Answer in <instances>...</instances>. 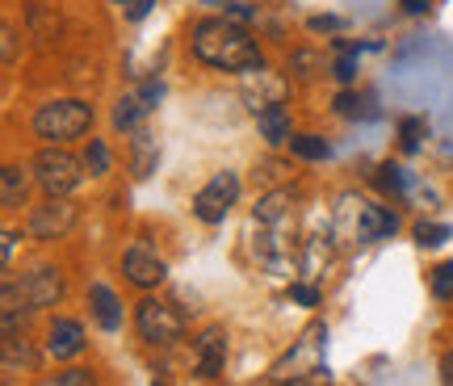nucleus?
Segmentation results:
<instances>
[{"label": "nucleus", "instance_id": "13", "mask_svg": "<svg viewBox=\"0 0 453 386\" xmlns=\"http://www.w3.org/2000/svg\"><path fill=\"white\" fill-rule=\"evenodd\" d=\"M88 306H93V315L105 332H118L122 328V303H118V294H113L105 282H93L88 286Z\"/></svg>", "mask_w": 453, "mask_h": 386}, {"label": "nucleus", "instance_id": "34", "mask_svg": "<svg viewBox=\"0 0 453 386\" xmlns=\"http://www.w3.org/2000/svg\"><path fill=\"white\" fill-rule=\"evenodd\" d=\"M0 248H4V265H9V260H13V248H17V231H4V243H0Z\"/></svg>", "mask_w": 453, "mask_h": 386}, {"label": "nucleus", "instance_id": "3", "mask_svg": "<svg viewBox=\"0 0 453 386\" xmlns=\"http://www.w3.org/2000/svg\"><path fill=\"white\" fill-rule=\"evenodd\" d=\"M84 168H88V164L76 160L64 143H47L38 156H34V164H30L34 181H38V189L47 193V197H64V193L81 189Z\"/></svg>", "mask_w": 453, "mask_h": 386}, {"label": "nucleus", "instance_id": "1", "mask_svg": "<svg viewBox=\"0 0 453 386\" xmlns=\"http://www.w3.org/2000/svg\"><path fill=\"white\" fill-rule=\"evenodd\" d=\"M189 47H194L197 64L214 67V72H252V67L265 64L257 38L243 30L231 13L197 21L194 34H189Z\"/></svg>", "mask_w": 453, "mask_h": 386}, {"label": "nucleus", "instance_id": "33", "mask_svg": "<svg viewBox=\"0 0 453 386\" xmlns=\"http://www.w3.org/2000/svg\"><path fill=\"white\" fill-rule=\"evenodd\" d=\"M151 9H156V0H130L127 17H130V21H143V17L151 13Z\"/></svg>", "mask_w": 453, "mask_h": 386}, {"label": "nucleus", "instance_id": "19", "mask_svg": "<svg viewBox=\"0 0 453 386\" xmlns=\"http://www.w3.org/2000/svg\"><path fill=\"white\" fill-rule=\"evenodd\" d=\"M17 361L26 366V370H34L38 366V357L30 353V344L21 336H4V357H0V366H4V374H17Z\"/></svg>", "mask_w": 453, "mask_h": 386}, {"label": "nucleus", "instance_id": "21", "mask_svg": "<svg viewBox=\"0 0 453 386\" xmlns=\"http://www.w3.org/2000/svg\"><path fill=\"white\" fill-rule=\"evenodd\" d=\"M84 164H88V177H105L110 173V147H105V139H88Z\"/></svg>", "mask_w": 453, "mask_h": 386}, {"label": "nucleus", "instance_id": "20", "mask_svg": "<svg viewBox=\"0 0 453 386\" xmlns=\"http://www.w3.org/2000/svg\"><path fill=\"white\" fill-rule=\"evenodd\" d=\"M290 151L298 156V160H327V156H332L327 139H319V135H294Z\"/></svg>", "mask_w": 453, "mask_h": 386}, {"label": "nucleus", "instance_id": "24", "mask_svg": "<svg viewBox=\"0 0 453 386\" xmlns=\"http://www.w3.org/2000/svg\"><path fill=\"white\" fill-rule=\"evenodd\" d=\"M433 294H437L441 303H449L453 298V260H445V265L433 269Z\"/></svg>", "mask_w": 453, "mask_h": 386}, {"label": "nucleus", "instance_id": "31", "mask_svg": "<svg viewBox=\"0 0 453 386\" xmlns=\"http://www.w3.org/2000/svg\"><path fill=\"white\" fill-rule=\"evenodd\" d=\"M307 26H311V30H315V34H336V30H340V17H332V13H319V17H311Z\"/></svg>", "mask_w": 453, "mask_h": 386}, {"label": "nucleus", "instance_id": "9", "mask_svg": "<svg viewBox=\"0 0 453 386\" xmlns=\"http://www.w3.org/2000/svg\"><path fill=\"white\" fill-rule=\"evenodd\" d=\"M21 294H26V306H30V311H47V306H55L64 298V274H59L55 265H42V269H34V274L26 277Z\"/></svg>", "mask_w": 453, "mask_h": 386}, {"label": "nucleus", "instance_id": "5", "mask_svg": "<svg viewBox=\"0 0 453 386\" xmlns=\"http://www.w3.org/2000/svg\"><path fill=\"white\" fill-rule=\"evenodd\" d=\"M240 202V177L231 173V168H223V173H214L211 185L206 189H197L194 197V214L202 219V223H223L226 219V210Z\"/></svg>", "mask_w": 453, "mask_h": 386}, {"label": "nucleus", "instance_id": "18", "mask_svg": "<svg viewBox=\"0 0 453 386\" xmlns=\"http://www.w3.org/2000/svg\"><path fill=\"white\" fill-rule=\"evenodd\" d=\"M319 72H324V59H319V50H311V47L290 50V76H294V81H315Z\"/></svg>", "mask_w": 453, "mask_h": 386}, {"label": "nucleus", "instance_id": "6", "mask_svg": "<svg viewBox=\"0 0 453 386\" xmlns=\"http://www.w3.org/2000/svg\"><path fill=\"white\" fill-rule=\"evenodd\" d=\"M72 227H76V206L67 202V193H64V197H47L42 206H34L26 231H30V240L50 243V240H64Z\"/></svg>", "mask_w": 453, "mask_h": 386}, {"label": "nucleus", "instance_id": "37", "mask_svg": "<svg viewBox=\"0 0 453 386\" xmlns=\"http://www.w3.org/2000/svg\"><path fill=\"white\" fill-rule=\"evenodd\" d=\"M113 4H130V0H113Z\"/></svg>", "mask_w": 453, "mask_h": 386}, {"label": "nucleus", "instance_id": "16", "mask_svg": "<svg viewBox=\"0 0 453 386\" xmlns=\"http://www.w3.org/2000/svg\"><path fill=\"white\" fill-rule=\"evenodd\" d=\"M143 113H147V101L139 93H130V96H122V101L113 105V127L118 130H139Z\"/></svg>", "mask_w": 453, "mask_h": 386}, {"label": "nucleus", "instance_id": "30", "mask_svg": "<svg viewBox=\"0 0 453 386\" xmlns=\"http://www.w3.org/2000/svg\"><path fill=\"white\" fill-rule=\"evenodd\" d=\"M290 298H294V303H303V306H319V290L298 282V286H290Z\"/></svg>", "mask_w": 453, "mask_h": 386}, {"label": "nucleus", "instance_id": "14", "mask_svg": "<svg viewBox=\"0 0 453 386\" xmlns=\"http://www.w3.org/2000/svg\"><path fill=\"white\" fill-rule=\"evenodd\" d=\"M156 160H160V151H156V139L147 135V130H134V139H130V173L143 181L156 173Z\"/></svg>", "mask_w": 453, "mask_h": 386}, {"label": "nucleus", "instance_id": "4", "mask_svg": "<svg viewBox=\"0 0 453 386\" xmlns=\"http://www.w3.org/2000/svg\"><path fill=\"white\" fill-rule=\"evenodd\" d=\"M134 328H139V336H143L147 344L168 349V344H177V340L185 336V315H180L173 303L143 298V303L134 306Z\"/></svg>", "mask_w": 453, "mask_h": 386}, {"label": "nucleus", "instance_id": "32", "mask_svg": "<svg viewBox=\"0 0 453 386\" xmlns=\"http://www.w3.org/2000/svg\"><path fill=\"white\" fill-rule=\"evenodd\" d=\"M147 101V110H156V105H160L164 101V84L160 81H151V84H143V93H139Z\"/></svg>", "mask_w": 453, "mask_h": 386}, {"label": "nucleus", "instance_id": "7", "mask_svg": "<svg viewBox=\"0 0 453 386\" xmlns=\"http://www.w3.org/2000/svg\"><path fill=\"white\" fill-rule=\"evenodd\" d=\"M122 274H127L130 286H139V290H156L168 277V265H164L160 257H156V248L151 243H130L127 248V257H122Z\"/></svg>", "mask_w": 453, "mask_h": 386}, {"label": "nucleus", "instance_id": "35", "mask_svg": "<svg viewBox=\"0 0 453 386\" xmlns=\"http://www.w3.org/2000/svg\"><path fill=\"white\" fill-rule=\"evenodd\" d=\"M441 378H445V382H453V349L441 357Z\"/></svg>", "mask_w": 453, "mask_h": 386}, {"label": "nucleus", "instance_id": "10", "mask_svg": "<svg viewBox=\"0 0 453 386\" xmlns=\"http://www.w3.org/2000/svg\"><path fill=\"white\" fill-rule=\"evenodd\" d=\"M84 328L76 320H50V332H47V353L55 361H72V357L84 353Z\"/></svg>", "mask_w": 453, "mask_h": 386}, {"label": "nucleus", "instance_id": "28", "mask_svg": "<svg viewBox=\"0 0 453 386\" xmlns=\"http://www.w3.org/2000/svg\"><path fill=\"white\" fill-rule=\"evenodd\" d=\"M55 386H93V374L88 370H64V374H55Z\"/></svg>", "mask_w": 453, "mask_h": 386}, {"label": "nucleus", "instance_id": "11", "mask_svg": "<svg viewBox=\"0 0 453 386\" xmlns=\"http://www.w3.org/2000/svg\"><path fill=\"white\" fill-rule=\"evenodd\" d=\"M257 130L260 139L269 147H290L294 130H290V110H286V101H277V105H265L257 113Z\"/></svg>", "mask_w": 453, "mask_h": 386}, {"label": "nucleus", "instance_id": "15", "mask_svg": "<svg viewBox=\"0 0 453 386\" xmlns=\"http://www.w3.org/2000/svg\"><path fill=\"white\" fill-rule=\"evenodd\" d=\"M26 193H30V177H26V168L9 164V168L0 173V202H4V210L26 206Z\"/></svg>", "mask_w": 453, "mask_h": 386}, {"label": "nucleus", "instance_id": "22", "mask_svg": "<svg viewBox=\"0 0 453 386\" xmlns=\"http://www.w3.org/2000/svg\"><path fill=\"white\" fill-rule=\"evenodd\" d=\"M449 235H453L449 223H416V243L420 248H441Z\"/></svg>", "mask_w": 453, "mask_h": 386}, {"label": "nucleus", "instance_id": "12", "mask_svg": "<svg viewBox=\"0 0 453 386\" xmlns=\"http://www.w3.org/2000/svg\"><path fill=\"white\" fill-rule=\"evenodd\" d=\"M399 231V219L390 214V210H382V206H361L357 210V235L365 243H373V240H390Z\"/></svg>", "mask_w": 453, "mask_h": 386}, {"label": "nucleus", "instance_id": "17", "mask_svg": "<svg viewBox=\"0 0 453 386\" xmlns=\"http://www.w3.org/2000/svg\"><path fill=\"white\" fill-rule=\"evenodd\" d=\"M286 206H290V189H273L257 202L252 219H257V223H281V219H286Z\"/></svg>", "mask_w": 453, "mask_h": 386}, {"label": "nucleus", "instance_id": "26", "mask_svg": "<svg viewBox=\"0 0 453 386\" xmlns=\"http://www.w3.org/2000/svg\"><path fill=\"white\" fill-rule=\"evenodd\" d=\"M30 26H34V34H55L59 30V17H47L42 4H30Z\"/></svg>", "mask_w": 453, "mask_h": 386}, {"label": "nucleus", "instance_id": "36", "mask_svg": "<svg viewBox=\"0 0 453 386\" xmlns=\"http://www.w3.org/2000/svg\"><path fill=\"white\" fill-rule=\"evenodd\" d=\"M424 9H428V0H403V13H424Z\"/></svg>", "mask_w": 453, "mask_h": 386}, {"label": "nucleus", "instance_id": "2", "mask_svg": "<svg viewBox=\"0 0 453 386\" xmlns=\"http://www.w3.org/2000/svg\"><path fill=\"white\" fill-rule=\"evenodd\" d=\"M30 127H34V135L47 139V143H72V139H81L84 130L93 127V105H88V101H76V96L47 101V105L34 110Z\"/></svg>", "mask_w": 453, "mask_h": 386}, {"label": "nucleus", "instance_id": "23", "mask_svg": "<svg viewBox=\"0 0 453 386\" xmlns=\"http://www.w3.org/2000/svg\"><path fill=\"white\" fill-rule=\"evenodd\" d=\"M424 135H428V122H424V118H403V122H399V139H403V151H416Z\"/></svg>", "mask_w": 453, "mask_h": 386}, {"label": "nucleus", "instance_id": "29", "mask_svg": "<svg viewBox=\"0 0 453 386\" xmlns=\"http://www.w3.org/2000/svg\"><path fill=\"white\" fill-rule=\"evenodd\" d=\"M0 50H4V64L17 59V30L13 26H0Z\"/></svg>", "mask_w": 453, "mask_h": 386}, {"label": "nucleus", "instance_id": "8", "mask_svg": "<svg viewBox=\"0 0 453 386\" xmlns=\"http://www.w3.org/2000/svg\"><path fill=\"white\" fill-rule=\"evenodd\" d=\"M223 366H226V332L214 323L194 340V374L214 382V378H223Z\"/></svg>", "mask_w": 453, "mask_h": 386}, {"label": "nucleus", "instance_id": "27", "mask_svg": "<svg viewBox=\"0 0 453 386\" xmlns=\"http://www.w3.org/2000/svg\"><path fill=\"white\" fill-rule=\"evenodd\" d=\"M336 81L340 84H353L357 81V50H344L336 59Z\"/></svg>", "mask_w": 453, "mask_h": 386}, {"label": "nucleus", "instance_id": "25", "mask_svg": "<svg viewBox=\"0 0 453 386\" xmlns=\"http://www.w3.org/2000/svg\"><path fill=\"white\" fill-rule=\"evenodd\" d=\"M378 185H382V189H407V173L395 168V164H382V168H378Z\"/></svg>", "mask_w": 453, "mask_h": 386}]
</instances>
